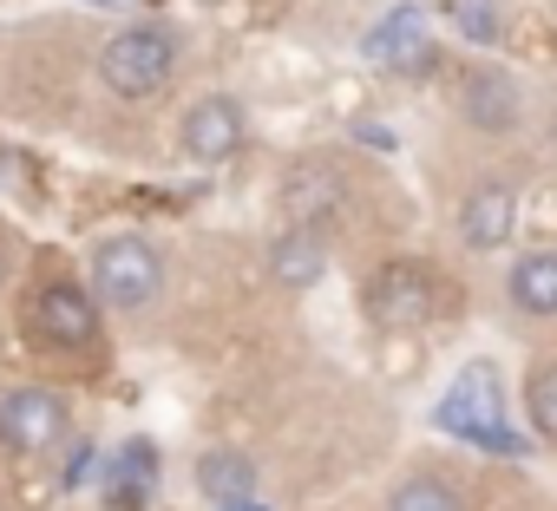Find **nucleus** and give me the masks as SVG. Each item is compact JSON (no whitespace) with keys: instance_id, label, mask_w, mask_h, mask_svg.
Segmentation results:
<instances>
[{"instance_id":"f257e3e1","label":"nucleus","mask_w":557,"mask_h":511,"mask_svg":"<svg viewBox=\"0 0 557 511\" xmlns=\"http://www.w3.org/2000/svg\"><path fill=\"white\" fill-rule=\"evenodd\" d=\"M158 289H164V263L145 236H106L92 249V302H106L119 315H138V309L158 302Z\"/></svg>"},{"instance_id":"f03ea898","label":"nucleus","mask_w":557,"mask_h":511,"mask_svg":"<svg viewBox=\"0 0 557 511\" xmlns=\"http://www.w3.org/2000/svg\"><path fill=\"white\" fill-rule=\"evenodd\" d=\"M171 73H177V40L164 27H125L99 53V79L119 99H151V92L171 86Z\"/></svg>"},{"instance_id":"7ed1b4c3","label":"nucleus","mask_w":557,"mask_h":511,"mask_svg":"<svg viewBox=\"0 0 557 511\" xmlns=\"http://www.w3.org/2000/svg\"><path fill=\"white\" fill-rule=\"evenodd\" d=\"M440 426L446 433H459V439H472V446H485V452H524V439L505 426V413H498V381H492V367H466L459 381H453V394L440 400Z\"/></svg>"},{"instance_id":"20e7f679","label":"nucleus","mask_w":557,"mask_h":511,"mask_svg":"<svg viewBox=\"0 0 557 511\" xmlns=\"http://www.w3.org/2000/svg\"><path fill=\"white\" fill-rule=\"evenodd\" d=\"M66 433H73V413H66L60 394H47V387H14V394H0V446H8V452L40 459V452H53Z\"/></svg>"},{"instance_id":"39448f33","label":"nucleus","mask_w":557,"mask_h":511,"mask_svg":"<svg viewBox=\"0 0 557 511\" xmlns=\"http://www.w3.org/2000/svg\"><path fill=\"white\" fill-rule=\"evenodd\" d=\"M34 328H40L47 348H66V354L92 348V341H99V302H92V289L73 283V276L40 283V296H34Z\"/></svg>"},{"instance_id":"423d86ee","label":"nucleus","mask_w":557,"mask_h":511,"mask_svg":"<svg viewBox=\"0 0 557 511\" xmlns=\"http://www.w3.org/2000/svg\"><path fill=\"white\" fill-rule=\"evenodd\" d=\"M361 302H368L374 328H394V335L426 328L433 322V276L420 263H387V270H374V283H368Z\"/></svg>"},{"instance_id":"0eeeda50","label":"nucleus","mask_w":557,"mask_h":511,"mask_svg":"<svg viewBox=\"0 0 557 511\" xmlns=\"http://www.w3.org/2000/svg\"><path fill=\"white\" fill-rule=\"evenodd\" d=\"M361 53H368L381 73H433V66H440V53H433V40H426V14H420V8H394V14H381V21L368 27Z\"/></svg>"},{"instance_id":"6e6552de","label":"nucleus","mask_w":557,"mask_h":511,"mask_svg":"<svg viewBox=\"0 0 557 511\" xmlns=\"http://www.w3.org/2000/svg\"><path fill=\"white\" fill-rule=\"evenodd\" d=\"M184 151L197 158V164H223V158H236V145H243V105L236 99H223V92H210V99H197L190 112H184Z\"/></svg>"},{"instance_id":"1a4fd4ad","label":"nucleus","mask_w":557,"mask_h":511,"mask_svg":"<svg viewBox=\"0 0 557 511\" xmlns=\"http://www.w3.org/2000/svg\"><path fill=\"white\" fill-rule=\"evenodd\" d=\"M511 223H518V197H511L505 184L472 190V197H466V210H459V236H466L472 249H498V242L511 236Z\"/></svg>"},{"instance_id":"9d476101","label":"nucleus","mask_w":557,"mask_h":511,"mask_svg":"<svg viewBox=\"0 0 557 511\" xmlns=\"http://www.w3.org/2000/svg\"><path fill=\"white\" fill-rule=\"evenodd\" d=\"M197 485H203V498H210L216 511H223V504H249V498H256V465H249L243 452L216 446V452L197 459Z\"/></svg>"},{"instance_id":"9b49d317","label":"nucleus","mask_w":557,"mask_h":511,"mask_svg":"<svg viewBox=\"0 0 557 511\" xmlns=\"http://www.w3.org/2000/svg\"><path fill=\"white\" fill-rule=\"evenodd\" d=\"M151 485H158V459H151V446L138 439V446H125V452L112 459V472H106V504H112V511H145V504H151Z\"/></svg>"},{"instance_id":"f8f14e48","label":"nucleus","mask_w":557,"mask_h":511,"mask_svg":"<svg viewBox=\"0 0 557 511\" xmlns=\"http://www.w3.org/2000/svg\"><path fill=\"white\" fill-rule=\"evenodd\" d=\"M269 270H275V283H283V289H309V283H322V270H329V249H322L315 229H289L283 242L269 249Z\"/></svg>"},{"instance_id":"ddd939ff","label":"nucleus","mask_w":557,"mask_h":511,"mask_svg":"<svg viewBox=\"0 0 557 511\" xmlns=\"http://www.w3.org/2000/svg\"><path fill=\"white\" fill-rule=\"evenodd\" d=\"M466 119H472L479 132H505V125L518 119L511 79H505V73H472V79H466Z\"/></svg>"},{"instance_id":"4468645a","label":"nucleus","mask_w":557,"mask_h":511,"mask_svg":"<svg viewBox=\"0 0 557 511\" xmlns=\"http://www.w3.org/2000/svg\"><path fill=\"white\" fill-rule=\"evenodd\" d=\"M511 302L524 315H557V249H537L511 270Z\"/></svg>"},{"instance_id":"2eb2a0df","label":"nucleus","mask_w":557,"mask_h":511,"mask_svg":"<svg viewBox=\"0 0 557 511\" xmlns=\"http://www.w3.org/2000/svg\"><path fill=\"white\" fill-rule=\"evenodd\" d=\"M387 511H466V504H459V491H453L446 478H407V485L387 498Z\"/></svg>"},{"instance_id":"dca6fc26","label":"nucleus","mask_w":557,"mask_h":511,"mask_svg":"<svg viewBox=\"0 0 557 511\" xmlns=\"http://www.w3.org/2000/svg\"><path fill=\"white\" fill-rule=\"evenodd\" d=\"M453 27L472 40V47H492L498 40V0H446Z\"/></svg>"},{"instance_id":"f3484780","label":"nucleus","mask_w":557,"mask_h":511,"mask_svg":"<svg viewBox=\"0 0 557 511\" xmlns=\"http://www.w3.org/2000/svg\"><path fill=\"white\" fill-rule=\"evenodd\" d=\"M531 426L544 433V439H557V367H544V374H531Z\"/></svg>"},{"instance_id":"a211bd4d","label":"nucleus","mask_w":557,"mask_h":511,"mask_svg":"<svg viewBox=\"0 0 557 511\" xmlns=\"http://www.w3.org/2000/svg\"><path fill=\"white\" fill-rule=\"evenodd\" d=\"M0 283H8V249H0Z\"/></svg>"},{"instance_id":"6ab92c4d","label":"nucleus","mask_w":557,"mask_h":511,"mask_svg":"<svg viewBox=\"0 0 557 511\" xmlns=\"http://www.w3.org/2000/svg\"><path fill=\"white\" fill-rule=\"evenodd\" d=\"M223 511H256V504H223Z\"/></svg>"},{"instance_id":"aec40b11","label":"nucleus","mask_w":557,"mask_h":511,"mask_svg":"<svg viewBox=\"0 0 557 511\" xmlns=\"http://www.w3.org/2000/svg\"><path fill=\"white\" fill-rule=\"evenodd\" d=\"M106 8H119V0H106Z\"/></svg>"}]
</instances>
